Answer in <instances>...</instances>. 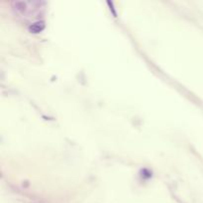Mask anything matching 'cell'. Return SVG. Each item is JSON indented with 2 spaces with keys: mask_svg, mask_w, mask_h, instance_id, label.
Returning <instances> with one entry per match:
<instances>
[{
  "mask_svg": "<svg viewBox=\"0 0 203 203\" xmlns=\"http://www.w3.org/2000/svg\"><path fill=\"white\" fill-rule=\"evenodd\" d=\"M44 29V23L43 22H37V23H34L33 25L30 26V30L34 33H38L40 32L41 30Z\"/></svg>",
  "mask_w": 203,
  "mask_h": 203,
  "instance_id": "obj_1",
  "label": "cell"
}]
</instances>
